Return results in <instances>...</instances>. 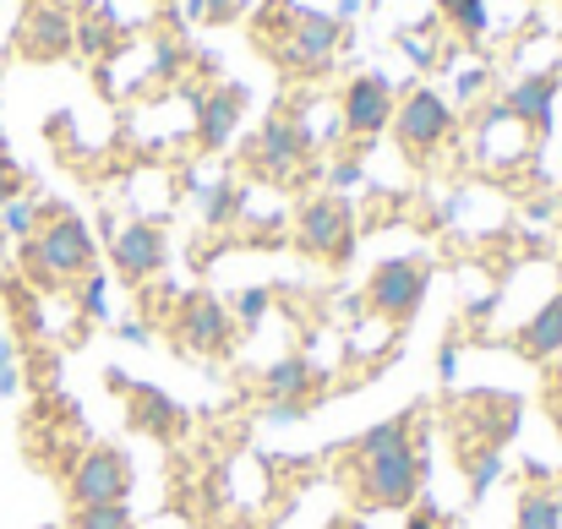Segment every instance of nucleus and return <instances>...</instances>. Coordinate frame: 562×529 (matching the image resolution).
Listing matches in <instances>:
<instances>
[{"label": "nucleus", "instance_id": "423d86ee", "mask_svg": "<svg viewBox=\"0 0 562 529\" xmlns=\"http://www.w3.org/2000/svg\"><path fill=\"white\" fill-rule=\"evenodd\" d=\"M176 345L187 354H229L235 350V317L218 295H187L176 306Z\"/></svg>", "mask_w": 562, "mask_h": 529}, {"label": "nucleus", "instance_id": "7ed1b4c3", "mask_svg": "<svg viewBox=\"0 0 562 529\" xmlns=\"http://www.w3.org/2000/svg\"><path fill=\"white\" fill-rule=\"evenodd\" d=\"M295 246L323 262H350L356 257V207L345 196H312L295 213Z\"/></svg>", "mask_w": 562, "mask_h": 529}, {"label": "nucleus", "instance_id": "1a4fd4ad", "mask_svg": "<svg viewBox=\"0 0 562 529\" xmlns=\"http://www.w3.org/2000/svg\"><path fill=\"white\" fill-rule=\"evenodd\" d=\"M339 38H345V22H339V16L295 5V11H290V33H284V66H295V71H317V66L334 60Z\"/></svg>", "mask_w": 562, "mask_h": 529}, {"label": "nucleus", "instance_id": "b1692460", "mask_svg": "<svg viewBox=\"0 0 562 529\" xmlns=\"http://www.w3.org/2000/svg\"><path fill=\"white\" fill-rule=\"evenodd\" d=\"M77 306H82L88 323H110V279H104L99 268L82 273V301H77Z\"/></svg>", "mask_w": 562, "mask_h": 529}, {"label": "nucleus", "instance_id": "ddd939ff", "mask_svg": "<svg viewBox=\"0 0 562 529\" xmlns=\"http://www.w3.org/2000/svg\"><path fill=\"white\" fill-rule=\"evenodd\" d=\"M240 115H246V88L229 82V88H207V93H196V143H202L207 154L229 148Z\"/></svg>", "mask_w": 562, "mask_h": 529}, {"label": "nucleus", "instance_id": "c756f323", "mask_svg": "<svg viewBox=\"0 0 562 529\" xmlns=\"http://www.w3.org/2000/svg\"><path fill=\"white\" fill-rule=\"evenodd\" d=\"M191 11L207 16V22H229L235 16V0H191Z\"/></svg>", "mask_w": 562, "mask_h": 529}, {"label": "nucleus", "instance_id": "473e14b6", "mask_svg": "<svg viewBox=\"0 0 562 529\" xmlns=\"http://www.w3.org/2000/svg\"><path fill=\"white\" fill-rule=\"evenodd\" d=\"M115 334H121L126 345H148V323H137V317H121V323H115Z\"/></svg>", "mask_w": 562, "mask_h": 529}, {"label": "nucleus", "instance_id": "cd10ccee", "mask_svg": "<svg viewBox=\"0 0 562 529\" xmlns=\"http://www.w3.org/2000/svg\"><path fill=\"white\" fill-rule=\"evenodd\" d=\"M11 393H16V345L0 339V398H11Z\"/></svg>", "mask_w": 562, "mask_h": 529}, {"label": "nucleus", "instance_id": "f704fd0d", "mask_svg": "<svg viewBox=\"0 0 562 529\" xmlns=\"http://www.w3.org/2000/svg\"><path fill=\"white\" fill-rule=\"evenodd\" d=\"M356 180H361L356 165H339V170H334V185H356Z\"/></svg>", "mask_w": 562, "mask_h": 529}, {"label": "nucleus", "instance_id": "2f4dec72", "mask_svg": "<svg viewBox=\"0 0 562 529\" xmlns=\"http://www.w3.org/2000/svg\"><path fill=\"white\" fill-rule=\"evenodd\" d=\"M547 409H552V420H558V431H562V354H558V365H552V387H547Z\"/></svg>", "mask_w": 562, "mask_h": 529}, {"label": "nucleus", "instance_id": "aec40b11", "mask_svg": "<svg viewBox=\"0 0 562 529\" xmlns=\"http://www.w3.org/2000/svg\"><path fill=\"white\" fill-rule=\"evenodd\" d=\"M464 470H470V503H481L503 475V448H464Z\"/></svg>", "mask_w": 562, "mask_h": 529}, {"label": "nucleus", "instance_id": "39448f33", "mask_svg": "<svg viewBox=\"0 0 562 529\" xmlns=\"http://www.w3.org/2000/svg\"><path fill=\"white\" fill-rule=\"evenodd\" d=\"M66 497H71V508L126 503V497H132V459H126L121 448H88V453L71 464Z\"/></svg>", "mask_w": 562, "mask_h": 529}, {"label": "nucleus", "instance_id": "c9c22d12", "mask_svg": "<svg viewBox=\"0 0 562 529\" xmlns=\"http://www.w3.org/2000/svg\"><path fill=\"white\" fill-rule=\"evenodd\" d=\"M334 529H367V525H361V519H339Z\"/></svg>", "mask_w": 562, "mask_h": 529}, {"label": "nucleus", "instance_id": "a211bd4d", "mask_svg": "<svg viewBox=\"0 0 562 529\" xmlns=\"http://www.w3.org/2000/svg\"><path fill=\"white\" fill-rule=\"evenodd\" d=\"M196 213H202L207 229L235 224V218L246 213V185H240V180H213V185H202V191H196Z\"/></svg>", "mask_w": 562, "mask_h": 529}, {"label": "nucleus", "instance_id": "5701e85b", "mask_svg": "<svg viewBox=\"0 0 562 529\" xmlns=\"http://www.w3.org/2000/svg\"><path fill=\"white\" fill-rule=\"evenodd\" d=\"M33 224H38V207H33L27 196H11L5 213H0V235H11V240L22 246V240H33Z\"/></svg>", "mask_w": 562, "mask_h": 529}, {"label": "nucleus", "instance_id": "2eb2a0df", "mask_svg": "<svg viewBox=\"0 0 562 529\" xmlns=\"http://www.w3.org/2000/svg\"><path fill=\"white\" fill-rule=\"evenodd\" d=\"M126 420H132V431L176 437V431H181V404L165 398V387H143V382H132V387H126Z\"/></svg>", "mask_w": 562, "mask_h": 529}, {"label": "nucleus", "instance_id": "f257e3e1", "mask_svg": "<svg viewBox=\"0 0 562 529\" xmlns=\"http://www.w3.org/2000/svg\"><path fill=\"white\" fill-rule=\"evenodd\" d=\"M420 470H426V459H420L404 415L372 426L356 442V486H361L367 508H409L420 497Z\"/></svg>", "mask_w": 562, "mask_h": 529}, {"label": "nucleus", "instance_id": "7c9ffc66", "mask_svg": "<svg viewBox=\"0 0 562 529\" xmlns=\"http://www.w3.org/2000/svg\"><path fill=\"white\" fill-rule=\"evenodd\" d=\"M404 529H448V525H442V514H437L431 503H420V508L404 519Z\"/></svg>", "mask_w": 562, "mask_h": 529}, {"label": "nucleus", "instance_id": "f8f14e48", "mask_svg": "<svg viewBox=\"0 0 562 529\" xmlns=\"http://www.w3.org/2000/svg\"><path fill=\"white\" fill-rule=\"evenodd\" d=\"M16 44H22L27 60H60V55L77 49V22L60 5H33L22 33H16Z\"/></svg>", "mask_w": 562, "mask_h": 529}, {"label": "nucleus", "instance_id": "6ab92c4d", "mask_svg": "<svg viewBox=\"0 0 562 529\" xmlns=\"http://www.w3.org/2000/svg\"><path fill=\"white\" fill-rule=\"evenodd\" d=\"M514 529H562V497L536 486L519 497V514H514Z\"/></svg>", "mask_w": 562, "mask_h": 529}, {"label": "nucleus", "instance_id": "9d476101", "mask_svg": "<svg viewBox=\"0 0 562 529\" xmlns=\"http://www.w3.org/2000/svg\"><path fill=\"white\" fill-rule=\"evenodd\" d=\"M301 159H306V126H295L284 115H273L251 143V170L262 180H290L301 170Z\"/></svg>", "mask_w": 562, "mask_h": 529}, {"label": "nucleus", "instance_id": "dca6fc26", "mask_svg": "<svg viewBox=\"0 0 562 529\" xmlns=\"http://www.w3.org/2000/svg\"><path fill=\"white\" fill-rule=\"evenodd\" d=\"M519 354L530 360V365H547V360H558L562 354V295H552L525 328H519Z\"/></svg>", "mask_w": 562, "mask_h": 529}, {"label": "nucleus", "instance_id": "0eeeda50", "mask_svg": "<svg viewBox=\"0 0 562 529\" xmlns=\"http://www.w3.org/2000/svg\"><path fill=\"white\" fill-rule=\"evenodd\" d=\"M170 257V235L154 224V218H132V224H115L110 235V268L126 279V284H148Z\"/></svg>", "mask_w": 562, "mask_h": 529}, {"label": "nucleus", "instance_id": "4468645a", "mask_svg": "<svg viewBox=\"0 0 562 529\" xmlns=\"http://www.w3.org/2000/svg\"><path fill=\"white\" fill-rule=\"evenodd\" d=\"M503 110H508L514 121H525L536 137H547V132H552V115H558V77H552V71H536V77L514 82L508 99H503Z\"/></svg>", "mask_w": 562, "mask_h": 529}, {"label": "nucleus", "instance_id": "72a5a7b5", "mask_svg": "<svg viewBox=\"0 0 562 529\" xmlns=\"http://www.w3.org/2000/svg\"><path fill=\"white\" fill-rule=\"evenodd\" d=\"M481 82H486V71H464V77H459V93L470 99V93H481Z\"/></svg>", "mask_w": 562, "mask_h": 529}, {"label": "nucleus", "instance_id": "9b49d317", "mask_svg": "<svg viewBox=\"0 0 562 529\" xmlns=\"http://www.w3.org/2000/svg\"><path fill=\"white\" fill-rule=\"evenodd\" d=\"M345 132H356V137H376L382 126H393V82L387 77H356L350 88H345Z\"/></svg>", "mask_w": 562, "mask_h": 529}, {"label": "nucleus", "instance_id": "20e7f679", "mask_svg": "<svg viewBox=\"0 0 562 529\" xmlns=\"http://www.w3.org/2000/svg\"><path fill=\"white\" fill-rule=\"evenodd\" d=\"M426 284H431V268L420 257H382L372 268V279H367V306H372L376 317L404 323L426 301Z\"/></svg>", "mask_w": 562, "mask_h": 529}, {"label": "nucleus", "instance_id": "6e6552de", "mask_svg": "<svg viewBox=\"0 0 562 529\" xmlns=\"http://www.w3.org/2000/svg\"><path fill=\"white\" fill-rule=\"evenodd\" d=\"M448 132H453V110H448L442 93L415 88L404 104H393V137H398L409 154H431V148H442Z\"/></svg>", "mask_w": 562, "mask_h": 529}, {"label": "nucleus", "instance_id": "393cba45", "mask_svg": "<svg viewBox=\"0 0 562 529\" xmlns=\"http://www.w3.org/2000/svg\"><path fill=\"white\" fill-rule=\"evenodd\" d=\"M268 301H273V290L251 284V290H240V295H235V312H229V317H235L240 328H257V323L268 317Z\"/></svg>", "mask_w": 562, "mask_h": 529}, {"label": "nucleus", "instance_id": "bb28decb", "mask_svg": "<svg viewBox=\"0 0 562 529\" xmlns=\"http://www.w3.org/2000/svg\"><path fill=\"white\" fill-rule=\"evenodd\" d=\"M11 196H22V170L0 154V213H5V202H11ZM0 246H5V235H0Z\"/></svg>", "mask_w": 562, "mask_h": 529}, {"label": "nucleus", "instance_id": "a878e982", "mask_svg": "<svg viewBox=\"0 0 562 529\" xmlns=\"http://www.w3.org/2000/svg\"><path fill=\"white\" fill-rule=\"evenodd\" d=\"M77 49H82V55H110V49H115L110 22H77Z\"/></svg>", "mask_w": 562, "mask_h": 529}, {"label": "nucleus", "instance_id": "c85d7f7f", "mask_svg": "<svg viewBox=\"0 0 562 529\" xmlns=\"http://www.w3.org/2000/svg\"><path fill=\"white\" fill-rule=\"evenodd\" d=\"M437 376H442V382H448V387H453V382H459V345H453V339H448V345H442V350H437Z\"/></svg>", "mask_w": 562, "mask_h": 529}, {"label": "nucleus", "instance_id": "f03ea898", "mask_svg": "<svg viewBox=\"0 0 562 529\" xmlns=\"http://www.w3.org/2000/svg\"><path fill=\"white\" fill-rule=\"evenodd\" d=\"M44 224H38V235L27 240L33 246V257L66 284V279H82V273H93L99 268V240H93V229L77 218V213H66V207H44L38 213Z\"/></svg>", "mask_w": 562, "mask_h": 529}, {"label": "nucleus", "instance_id": "f3484780", "mask_svg": "<svg viewBox=\"0 0 562 529\" xmlns=\"http://www.w3.org/2000/svg\"><path fill=\"white\" fill-rule=\"evenodd\" d=\"M312 365L301 360V354H284V360H273L268 371H262V393L273 398V404H306V393H312Z\"/></svg>", "mask_w": 562, "mask_h": 529}, {"label": "nucleus", "instance_id": "412c9836", "mask_svg": "<svg viewBox=\"0 0 562 529\" xmlns=\"http://www.w3.org/2000/svg\"><path fill=\"white\" fill-rule=\"evenodd\" d=\"M71 529H137V519L126 503H99V508H77Z\"/></svg>", "mask_w": 562, "mask_h": 529}, {"label": "nucleus", "instance_id": "4be33fe9", "mask_svg": "<svg viewBox=\"0 0 562 529\" xmlns=\"http://www.w3.org/2000/svg\"><path fill=\"white\" fill-rule=\"evenodd\" d=\"M442 16L464 33V38H481L486 33V0H437Z\"/></svg>", "mask_w": 562, "mask_h": 529}]
</instances>
